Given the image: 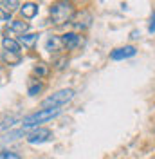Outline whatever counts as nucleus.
Instances as JSON below:
<instances>
[{
	"label": "nucleus",
	"mask_w": 155,
	"mask_h": 159,
	"mask_svg": "<svg viewBox=\"0 0 155 159\" xmlns=\"http://www.w3.org/2000/svg\"><path fill=\"white\" fill-rule=\"evenodd\" d=\"M49 15H51V18H52L54 24L61 25V24H65V22H70L76 13H74V6H72L70 2H56V4L51 6Z\"/></svg>",
	"instance_id": "nucleus-1"
},
{
	"label": "nucleus",
	"mask_w": 155,
	"mask_h": 159,
	"mask_svg": "<svg viewBox=\"0 0 155 159\" xmlns=\"http://www.w3.org/2000/svg\"><path fill=\"white\" fill-rule=\"evenodd\" d=\"M60 112H61V109H42L34 114H29V116H25L22 119V129H31V127L38 129L40 123H45L49 119L60 116Z\"/></svg>",
	"instance_id": "nucleus-2"
},
{
	"label": "nucleus",
	"mask_w": 155,
	"mask_h": 159,
	"mask_svg": "<svg viewBox=\"0 0 155 159\" xmlns=\"http://www.w3.org/2000/svg\"><path fill=\"white\" fill-rule=\"evenodd\" d=\"M72 98H74V90L72 89H61L43 99L42 101V109H60L61 105L69 103Z\"/></svg>",
	"instance_id": "nucleus-3"
},
{
	"label": "nucleus",
	"mask_w": 155,
	"mask_h": 159,
	"mask_svg": "<svg viewBox=\"0 0 155 159\" xmlns=\"http://www.w3.org/2000/svg\"><path fill=\"white\" fill-rule=\"evenodd\" d=\"M52 139V132L45 127H38V129H34L33 132L27 134V143L31 145H42V143H47Z\"/></svg>",
	"instance_id": "nucleus-4"
},
{
	"label": "nucleus",
	"mask_w": 155,
	"mask_h": 159,
	"mask_svg": "<svg viewBox=\"0 0 155 159\" xmlns=\"http://www.w3.org/2000/svg\"><path fill=\"white\" fill-rule=\"evenodd\" d=\"M70 24L74 25V29H87V27H90V24H92V15L88 13V11H78L76 15L72 16V20H70Z\"/></svg>",
	"instance_id": "nucleus-5"
},
{
	"label": "nucleus",
	"mask_w": 155,
	"mask_h": 159,
	"mask_svg": "<svg viewBox=\"0 0 155 159\" xmlns=\"http://www.w3.org/2000/svg\"><path fill=\"white\" fill-rule=\"evenodd\" d=\"M137 54V49L134 45H125V47H119V49H114L110 52V58L119 61V60H126V58H132Z\"/></svg>",
	"instance_id": "nucleus-6"
},
{
	"label": "nucleus",
	"mask_w": 155,
	"mask_h": 159,
	"mask_svg": "<svg viewBox=\"0 0 155 159\" xmlns=\"http://www.w3.org/2000/svg\"><path fill=\"white\" fill-rule=\"evenodd\" d=\"M9 31L15 33V34L24 36V34H27V31H29V24L24 22V20H11L9 22Z\"/></svg>",
	"instance_id": "nucleus-7"
},
{
	"label": "nucleus",
	"mask_w": 155,
	"mask_h": 159,
	"mask_svg": "<svg viewBox=\"0 0 155 159\" xmlns=\"http://www.w3.org/2000/svg\"><path fill=\"white\" fill-rule=\"evenodd\" d=\"M61 40H63V45L67 49H76L81 45V36H78L76 33H65L61 36Z\"/></svg>",
	"instance_id": "nucleus-8"
},
{
	"label": "nucleus",
	"mask_w": 155,
	"mask_h": 159,
	"mask_svg": "<svg viewBox=\"0 0 155 159\" xmlns=\"http://www.w3.org/2000/svg\"><path fill=\"white\" fill-rule=\"evenodd\" d=\"M38 4H34V2H25L22 7H20V13H22V16L24 18H27V20H31V18H34L36 15H38Z\"/></svg>",
	"instance_id": "nucleus-9"
},
{
	"label": "nucleus",
	"mask_w": 155,
	"mask_h": 159,
	"mask_svg": "<svg viewBox=\"0 0 155 159\" xmlns=\"http://www.w3.org/2000/svg\"><path fill=\"white\" fill-rule=\"evenodd\" d=\"M65 47L63 45V40H61V36H49V40L45 42V49L51 51V52H58V51H61Z\"/></svg>",
	"instance_id": "nucleus-10"
},
{
	"label": "nucleus",
	"mask_w": 155,
	"mask_h": 159,
	"mask_svg": "<svg viewBox=\"0 0 155 159\" xmlns=\"http://www.w3.org/2000/svg\"><path fill=\"white\" fill-rule=\"evenodd\" d=\"M2 47H4V51H7V52H16V54H20V42H16L15 38L6 36V38L2 40Z\"/></svg>",
	"instance_id": "nucleus-11"
},
{
	"label": "nucleus",
	"mask_w": 155,
	"mask_h": 159,
	"mask_svg": "<svg viewBox=\"0 0 155 159\" xmlns=\"http://www.w3.org/2000/svg\"><path fill=\"white\" fill-rule=\"evenodd\" d=\"M36 42H38V34H33V33H27V34L20 36V45H24V47H27V49L34 47Z\"/></svg>",
	"instance_id": "nucleus-12"
},
{
	"label": "nucleus",
	"mask_w": 155,
	"mask_h": 159,
	"mask_svg": "<svg viewBox=\"0 0 155 159\" xmlns=\"http://www.w3.org/2000/svg\"><path fill=\"white\" fill-rule=\"evenodd\" d=\"M2 58L6 60V61H7L9 65H16V63H20L22 56H20V54H16V52H7V51H4Z\"/></svg>",
	"instance_id": "nucleus-13"
},
{
	"label": "nucleus",
	"mask_w": 155,
	"mask_h": 159,
	"mask_svg": "<svg viewBox=\"0 0 155 159\" xmlns=\"http://www.w3.org/2000/svg\"><path fill=\"white\" fill-rule=\"evenodd\" d=\"M0 6H6V11H15L18 9V7H22V4H20L18 0H7V2H0Z\"/></svg>",
	"instance_id": "nucleus-14"
},
{
	"label": "nucleus",
	"mask_w": 155,
	"mask_h": 159,
	"mask_svg": "<svg viewBox=\"0 0 155 159\" xmlns=\"http://www.w3.org/2000/svg\"><path fill=\"white\" fill-rule=\"evenodd\" d=\"M15 121H18V119H16V118L4 119V121H2V125H0V132H2V130H6L7 127H13V125H15Z\"/></svg>",
	"instance_id": "nucleus-15"
},
{
	"label": "nucleus",
	"mask_w": 155,
	"mask_h": 159,
	"mask_svg": "<svg viewBox=\"0 0 155 159\" xmlns=\"http://www.w3.org/2000/svg\"><path fill=\"white\" fill-rule=\"evenodd\" d=\"M0 22H11V13L0 7Z\"/></svg>",
	"instance_id": "nucleus-16"
},
{
	"label": "nucleus",
	"mask_w": 155,
	"mask_h": 159,
	"mask_svg": "<svg viewBox=\"0 0 155 159\" xmlns=\"http://www.w3.org/2000/svg\"><path fill=\"white\" fill-rule=\"evenodd\" d=\"M0 159H22V157H20L18 154H15V152H4L0 156Z\"/></svg>",
	"instance_id": "nucleus-17"
},
{
	"label": "nucleus",
	"mask_w": 155,
	"mask_h": 159,
	"mask_svg": "<svg viewBox=\"0 0 155 159\" xmlns=\"http://www.w3.org/2000/svg\"><path fill=\"white\" fill-rule=\"evenodd\" d=\"M40 90H42V83H38V85H33V87L29 89V94H31V96H34V94H36V92H40Z\"/></svg>",
	"instance_id": "nucleus-18"
},
{
	"label": "nucleus",
	"mask_w": 155,
	"mask_h": 159,
	"mask_svg": "<svg viewBox=\"0 0 155 159\" xmlns=\"http://www.w3.org/2000/svg\"><path fill=\"white\" fill-rule=\"evenodd\" d=\"M34 72H36V74H42V76H43V74H47V69L40 65V67H36V69H34Z\"/></svg>",
	"instance_id": "nucleus-19"
},
{
	"label": "nucleus",
	"mask_w": 155,
	"mask_h": 159,
	"mask_svg": "<svg viewBox=\"0 0 155 159\" xmlns=\"http://www.w3.org/2000/svg\"><path fill=\"white\" fill-rule=\"evenodd\" d=\"M150 33H155V15L152 16V22H150V27H148Z\"/></svg>",
	"instance_id": "nucleus-20"
}]
</instances>
